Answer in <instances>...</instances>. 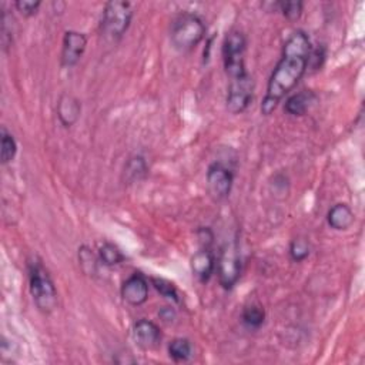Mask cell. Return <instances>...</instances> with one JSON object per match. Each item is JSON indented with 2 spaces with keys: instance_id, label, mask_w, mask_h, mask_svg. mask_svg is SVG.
I'll list each match as a JSON object with an SVG mask.
<instances>
[{
  "instance_id": "6da1fadb",
  "label": "cell",
  "mask_w": 365,
  "mask_h": 365,
  "mask_svg": "<svg viewBox=\"0 0 365 365\" xmlns=\"http://www.w3.org/2000/svg\"><path fill=\"white\" fill-rule=\"evenodd\" d=\"M311 54V42L306 32L297 30L283 46L281 57L270 76L267 93L261 103V113L270 116L279 103L306 75Z\"/></svg>"
},
{
  "instance_id": "7a4b0ae2",
  "label": "cell",
  "mask_w": 365,
  "mask_h": 365,
  "mask_svg": "<svg viewBox=\"0 0 365 365\" xmlns=\"http://www.w3.org/2000/svg\"><path fill=\"white\" fill-rule=\"evenodd\" d=\"M29 274V288L30 294L39 311L43 314H50L57 307V290L54 281L52 280L47 268L38 258H33L27 264Z\"/></svg>"
},
{
  "instance_id": "3957f363",
  "label": "cell",
  "mask_w": 365,
  "mask_h": 365,
  "mask_svg": "<svg viewBox=\"0 0 365 365\" xmlns=\"http://www.w3.org/2000/svg\"><path fill=\"white\" fill-rule=\"evenodd\" d=\"M205 36V24L194 13H181L171 26V45L178 52H190L196 49Z\"/></svg>"
},
{
  "instance_id": "277c9868",
  "label": "cell",
  "mask_w": 365,
  "mask_h": 365,
  "mask_svg": "<svg viewBox=\"0 0 365 365\" xmlns=\"http://www.w3.org/2000/svg\"><path fill=\"white\" fill-rule=\"evenodd\" d=\"M133 19V8L129 2H113L106 3L102 20H100V33L110 42H118L126 35Z\"/></svg>"
},
{
  "instance_id": "5b68a950",
  "label": "cell",
  "mask_w": 365,
  "mask_h": 365,
  "mask_svg": "<svg viewBox=\"0 0 365 365\" xmlns=\"http://www.w3.org/2000/svg\"><path fill=\"white\" fill-rule=\"evenodd\" d=\"M247 39L240 30H231L223 42V63L226 75L230 80L249 75L246 69Z\"/></svg>"
},
{
  "instance_id": "8992f818",
  "label": "cell",
  "mask_w": 365,
  "mask_h": 365,
  "mask_svg": "<svg viewBox=\"0 0 365 365\" xmlns=\"http://www.w3.org/2000/svg\"><path fill=\"white\" fill-rule=\"evenodd\" d=\"M219 283L224 290L235 287L241 277V257L235 242H228L220 253L216 264Z\"/></svg>"
},
{
  "instance_id": "52a82bcc",
  "label": "cell",
  "mask_w": 365,
  "mask_h": 365,
  "mask_svg": "<svg viewBox=\"0 0 365 365\" xmlns=\"http://www.w3.org/2000/svg\"><path fill=\"white\" fill-rule=\"evenodd\" d=\"M254 95V81L250 75L230 80L227 88L226 106L227 110L233 114H240L246 111L250 106Z\"/></svg>"
},
{
  "instance_id": "ba28073f",
  "label": "cell",
  "mask_w": 365,
  "mask_h": 365,
  "mask_svg": "<svg viewBox=\"0 0 365 365\" xmlns=\"http://www.w3.org/2000/svg\"><path fill=\"white\" fill-rule=\"evenodd\" d=\"M205 180L208 194L212 197V200L223 201L230 196L234 185V174L223 163L216 162L210 164Z\"/></svg>"
},
{
  "instance_id": "9c48e42d",
  "label": "cell",
  "mask_w": 365,
  "mask_h": 365,
  "mask_svg": "<svg viewBox=\"0 0 365 365\" xmlns=\"http://www.w3.org/2000/svg\"><path fill=\"white\" fill-rule=\"evenodd\" d=\"M87 46V36L84 33L76 32V30H68L63 36V46H62V66L63 68H75L86 50Z\"/></svg>"
},
{
  "instance_id": "30bf717a",
  "label": "cell",
  "mask_w": 365,
  "mask_h": 365,
  "mask_svg": "<svg viewBox=\"0 0 365 365\" xmlns=\"http://www.w3.org/2000/svg\"><path fill=\"white\" fill-rule=\"evenodd\" d=\"M121 297L133 307H140L148 300V281L140 272H134L121 286Z\"/></svg>"
},
{
  "instance_id": "8fae6325",
  "label": "cell",
  "mask_w": 365,
  "mask_h": 365,
  "mask_svg": "<svg viewBox=\"0 0 365 365\" xmlns=\"http://www.w3.org/2000/svg\"><path fill=\"white\" fill-rule=\"evenodd\" d=\"M133 339L143 350L156 348L162 341V329L156 323L141 318L133 325Z\"/></svg>"
},
{
  "instance_id": "7c38bea8",
  "label": "cell",
  "mask_w": 365,
  "mask_h": 365,
  "mask_svg": "<svg viewBox=\"0 0 365 365\" xmlns=\"http://www.w3.org/2000/svg\"><path fill=\"white\" fill-rule=\"evenodd\" d=\"M216 257L210 249L201 247L192 257V271L199 281L207 283L216 271Z\"/></svg>"
},
{
  "instance_id": "4fadbf2b",
  "label": "cell",
  "mask_w": 365,
  "mask_h": 365,
  "mask_svg": "<svg viewBox=\"0 0 365 365\" xmlns=\"http://www.w3.org/2000/svg\"><path fill=\"white\" fill-rule=\"evenodd\" d=\"M81 114V103L72 95L65 93L57 102V117L65 127H72L77 123Z\"/></svg>"
},
{
  "instance_id": "5bb4252c",
  "label": "cell",
  "mask_w": 365,
  "mask_h": 365,
  "mask_svg": "<svg viewBox=\"0 0 365 365\" xmlns=\"http://www.w3.org/2000/svg\"><path fill=\"white\" fill-rule=\"evenodd\" d=\"M355 216L350 205L344 203H339L332 205L327 215V223L331 228L337 231H345L354 224Z\"/></svg>"
},
{
  "instance_id": "9a60e30c",
  "label": "cell",
  "mask_w": 365,
  "mask_h": 365,
  "mask_svg": "<svg viewBox=\"0 0 365 365\" xmlns=\"http://www.w3.org/2000/svg\"><path fill=\"white\" fill-rule=\"evenodd\" d=\"M316 95L313 91H307V90H302L300 93H295L293 96H290L284 104V110L286 113H288L290 116H304L306 114L310 107L313 106V103L316 102Z\"/></svg>"
},
{
  "instance_id": "2e32d148",
  "label": "cell",
  "mask_w": 365,
  "mask_h": 365,
  "mask_svg": "<svg viewBox=\"0 0 365 365\" xmlns=\"http://www.w3.org/2000/svg\"><path fill=\"white\" fill-rule=\"evenodd\" d=\"M148 174V167L141 156H133L125 166V178L127 182H136L143 180Z\"/></svg>"
},
{
  "instance_id": "e0dca14e",
  "label": "cell",
  "mask_w": 365,
  "mask_h": 365,
  "mask_svg": "<svg viewBox=\"0 0 365 365\" xmlns=\"http://www.w3.org/2000/svg\"><path fill=\"white\" fill-rule=\"evenodd\" d=\"M241 320L250 329H258L265 321V311L258 304H249L241 314Z\"/></svg>"
},
{
  "instance_id": "ac0fdd59",
  "label": "cell",
  "mask_w": 365,
  "mask_h": 365,
  "mask_svg": "<svg viewBox=\"0 0 365 365\" xmlns=\"http://www.w3.org/2000/svg\"><path fill=\"white\" fill-rule=\"evenodd\" d=\"M169 355L176 362L187 361L193 355V345L187 339H174L169 344Z\"/></svg>"
},
{
  "instance_id": "d6986e66",
  "label": "cell",
  "mask_w": 365,
  "mask_h": 365,
  "mask_svg": "<svg viewBox=\"0 0 365 365\" xmlns=\"http://www.w3.org/2000/svg\"><path fill=\"white\" fill-rule=\"evenodd\" d=\"M100 258L93 253L90 247L81 246L79 249V264L81 267V271L87 276H96L98 274V263Z\"/></svg>"
},
{
  "instance_id": "ffe728a7",
  "label": "cell",
  "mask_w": 365,
  "mask_h": 365,
  "mask_svg": "<svg viewBox=\"0 0 365 365\" xmlns=\"http://www.w3.org/2000/svg\"><path fill=\"white\" fill-rule=\"evenodd\" d=\"M17 153V143L12 133L2 127V150H0V160L2 164H9L15 160Z\"/></svg>"
},
{
  "instance_id": "44dd1931",
  "label": "cell",
  "mask_w": 365,
  "mask_h": 365,
  "mask_svg": "<svg viewBox=\"0 0 365 365\" xmlns=\"http://www.w3.org/2000/svg\"><path fill=\"white\" fill-rule=\"evenodd\" d=\"M99 258L106 267H114L125 261V254L111 242H104L99 250Z\"/></svg>"
},
{
  "instance_id": "7402d4cb",
  "label": "cell",
  "mask_w": 365,
  "mask_h": 365,
  "mask_svg": "<svg viewBox=\"0 0 365 365\" xmlns=\"http://www.w3.org/2000/svg\"><path fill=\"white\" fill-rule=\"evenodd\" d=\"M310 253H311V247H310V242H309L307 238L298 237V238L291 241L290 257H291L293 261L301 263L304 260H307L310 257Z\"/></svg>"
},
{
  "instance_id": "603a6c76",
  "label": "cell",
  "mask_w": 365,
  "mask_h": 365,
  "mask_svg": "<svg viewBox=\"0 0 365 365\" xmlns=\"http://www.w3.org/2000/svg\"><path fill=\"white\" fill-rule=\"evenodd\" d=\"M151 283H153L155 288L166 298L169 300H173L174 302H178L180 298H178V293H177V288L174 287L173 283L164 280V279H151Z\"/></svg>"
},
{
  "instance_id": "cb8c5ba5",
  "label": "cell",
  "mask_w": 365,
  "mask_h": 365,
  "mask_svg": "<svg viewBox=\"0 0 365 365\" xmlns=\"http://www.w3.org/2000/svg\"><path fill=\"white\" fill-rule=\"evenodd\" d=\"M283 15L290 20L300 19L302 13V2H295V0H290V2H279L277 3Z\"/></svg>"
},
{
  "instance_id": "d4e9b609",
  "label": "cell",
  "mask_w": 365,
  "mask_h": 365,
  "mask_svg": "<svg viewBox=\"0 0 365 365\" xmlns=\"http://www.w3.org/2000/svg\"><path fill=\"white\" fill-rule=\"evenodd\" d=\"M40 6H42V2H39V0H17V2L15 3V8L23 16H27V17L36 15Z\"/></svg>"
},
{
  "instance_id": "484cf974",
  "label": "cell",
  "mask_w": 365,
  "mask_h": 365,
  "mask_svg": "<svg viewBox=\"0 0 365 365\" xmlns=\"http://www.w3.org/2000/svg\"><path fill=\"white\" fill-rule=\"evenodd\" d=\"M199 238H200V242L203 244V247L205 249H210V244L212 242V233L210 228H201L199 230Z\"/></svg>"
},
{
  "instance_id": "4316f807",
  "label": "cell",
  "mask_w": 365,
  "mask_h": 365,
  "mask_svg": "<svg viewBox=\"0 0 365 365\" xmlns=\"http://www.w3.org/2000/svg\"><path fill=\"white\" fill-rule=\"evenodd\" d=\"M159 317L164 321V323H171L176 318V311L171 307H163L159 311Z\"/></svg>"
}]
</instances>
